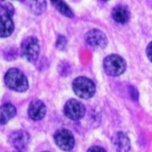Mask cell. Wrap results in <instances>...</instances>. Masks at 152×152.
<instances>
[{
	"label": "cell",
	"instance_id": "6da1fadb",
	"mask_svg": "<svg viewBox=\"0 0 152 152\" xmlns=\"http://www.w3.org/2000/svg\"><path fill=\"white\" fill-rule=\"evenodd\" d=\"M4 83L9 89L16 92H25L29 88L27 78L18 69L13 68L6 72Z\"/></svg>",
	"mask_w": 152,
	"mask_h": 152
},
{
	"label": "cell",
	"instance_id": "7a4b0ae2",
	"mask_svg": "<svg viewBox=\"0 0 152 152\" xmlns=\"http://www.w3.org/2000/svg\"><path fill=\"white\" fill-rule=\"evenodd\" d=\"M73 90L77 96L82 99H90L96 93L95 83L84 76H80L73 81Z\"/></svg>",
	"mask_w": 152,
	"mask_h": 152
},
{
	"label": "cell",
	"instance_id": "3957f363",
	"mask_svg": "<svg viewBox=\"0 0 152 152\" xmlns=\"http://www.w3.org/2000/svg\"><path fill=\"white\" fill-rule=\"evenodd\" d=\"M103 69L107 75L117 77L124 73L126 62L119 55H108L103 61Z\"/></svg>",
	"mask_w": 152,
	"mask_h": 152
},
{
	"label": "cell",
	"instance_id": "277c9868",
	"mask_svg": "<svg viewBox=\"0 0 152 152\" xmlns=\"http://www.w3.org/2000/svg\"><path fill=\"white\" fill-rule=\"evenodd\" d=\"M21 56L28 62L37 61L40 53V45L37 38L29 37L23 40L20 46Z\"/></svg>",
	"mask_w": 152,
	"mask_h": 152
},
{
	"label": "cell",
	"instance_id": "5b68a950",
	"mask_svg": "<svg viewBox=\"0 0 152 152\" xmlns=\"http://www.w3.org/2000/svg\"><path fill=\"white\" fill-rule=\"evenodd\" d=\"M56 145L64 151H70L75 146V137L70 131L66 129H60L54 134Z\"/></svg>",
	"mask_w": 152,
	"mask_h": 152
},
{
	"label": "cell",
	"instance_id": "8992f818",
	"mask_svg": "<svg viewBox=\"0 0 152 152\" xmlns=\"http://www.w3.org/2000/svg\"><path fill=\"white\" fill-rule=\"evenodd\" d=\"M64 113L68 118L73 121H78L85 116L86 107L80 102L75 99H70L64 105Z\"/></svg>",
	"mask_w": 152,
	"mask_h": 152
},
{
	"label": "cell",
	"instance_id": "52a82bcc",
	"mask_svg": "<svg viewBox=\"0 0 152 152\" xmlns=\"http://www.w3.org/2000/svg\"><path fill=\"white\" fill-rule=\"evenodd\" d=\"M85 40L86 43L93 48H105L107 39L105 33L98 29H92L86 34Z\"/></svg>",
	"mask_w": 152,
	"mask_h": 152
},
{
	"label": "cell",
	"instance_id": "ba28073f",
	"mask_svg": "<svg viewBox=\"0 0 152 152\" xmlns=\"http://www.w3.org/2000/svg\"><path fill=\"white\" fill-rule=\"evenodd\" d=\"M10 145L17 151H26L30 143V135L25 130H16L9 137Z\"/></svg>",
	"mask_w": 152,
	"mask_h": 152
},
{
	"label": "cell",
	"instance_id": "9c48e42d",
	"mask_svg": "<svg viewBox=\"0 0 152 152\" xmlns=\"http://www.w3.org/2000/svg\"><path fill=\"white\" fill-rule=\"evenodd\" d=\"M13 15L1 9L0 12V36L5 38L10 37L14 31L15 24L12 20Z\"/></svg>",
	"mask_w": 152,
	"mask_h": 152
},
{
	"label": "cell",
	"instance_id": "30bf717a",
	"mask_svg": "<svg viewBox=\"0 0 152 152\" xmlns=\"http://www.w3.org/2000/svg\"><path fill=\"white\" fill-rule=\"evenodd\" d=\"M47 108L45 104L40 100H33L28 107V115L34 121L42 120L45 117Z\"/></svg>",
	"mask_w": 152,
	"mask_h": 152
},
{
	"label": "cell",
	"instance_id": "8fae6325",
	"mask_svg": "<svg viewBox=\"0 0 152 152\" xmlns=\"http://www.w3.org/2000/svg\"><path fill=\"white\" fill-rule=\"evenodd\" d=\"M114 149L117 152H129L131 145L129 138L123 132L116 133L112 139Z\"/></svg>",
	"mask_w": 152,
	"mask_h": 152
},
{
	"label": "cell",
	"instance_id": "7c38bea8",
	"mask_svg": "<svg viewBox=\"0 0 152 152\" xmlns=\"http://www.w3.org/2000/svg\"><path fill=\"white\" fill-rule=\"evenodd\" d=\"M112 16L115 21L118 24H125L130 18V12L126 6L119 4L114 7L112 12Z\"/></svg>",
	"mask_w": 152,
	"mask_h": 152
},
{
	"label": "cell",
	"instance_id": "4fadbf2b",
	"mask_svg": "<svg viewBox=\"0 0 152 152\" xmlns=\"http://www.w3.org/2000/svg\"><path fill=\"white\" fill-rule=\"evenodd\" d=\"M16 108L12 104L6 103L1 107V118L0 124L2 125L6 124L9 121L12 119L16 115Z\"/></svg>",
	"mask_w": 152,
	"mask_h": 152
},
{
	"label": "cell",
	"instance_id": "5bb4252c",
	"mask_svg": "<svg viewBox=\"0 0 152 152\" xmlns=\"http://www.w3.org/2000/svg\"><path fill=\"white\" fill-rule=\"evenodd\" d=\"M51 2L54 5L55 8L64 16L70 17V18L74 16V14L71 11L70 8L64 2H63V1H51Z\"/></svg>",
	"mask_w": 152,
	"mask_h": 152
},
{
	"label": "cell",
	"instance_id": "9a60e30c",
	"mask_svg": "<svg viewBox=\"0 0 152 152\" xmlns=\"http://www.w3.org/2000/svg\"><path fill=\"white\" fill-rule=\"evenodd\" d=\"M31 3L30 4L31 10L35 14H41L45 10L46 8V2L45 1H31Z\"/></svg>",
	"mask_w": 152,
	"mask_h": 152
},
{
	"label": "cell",
	"instance_id": "2e32d148",
	"mask_svg": "<svg viewBox=\"0 0 152 152\" xmlns=\"http://www.w3.org/2000/svg\"><path fill=\"white\" fill-rule=\"evenodd\" d=\"M66 43H67L66 38L64 36H60L58 38V40H57L56 46H57V48L59 50H64V48H65Z\"/></svg>",
	"mask_w": 152,
	"mask_h": 152
},
{
	"label": "cell",
	"instance_id": "e0dca14e",
	"mask_svg": "<svg viewBox=\"0 0 152 152\" xmlns=\"http://www.w3.org/2000/svg\"><path fill=\"white\" fill-rule=\"evenodd\" d=\"M146 55L149 60L152 63V42L151 43H149V45L147 46Z\"/></svg>",
	"mask_w": 152,
	"mask_h": 152
},
{
	"label": "cell",
	"instance_id": "ac0fdd59",
	"mask_svg": "<svg viewBox=\"0 0 152 152\" xmlns=\"http://www.w3.org/2000/svg\"><path fill=\"white\" fill-rule=\"evenodd\" d=\"M87 152H107L103 148L100 146H91V148H89V150L87 151Z\"/></svg>",
	"mask_w": 152,
	"mask_h": 152
},
{
	"label": "cell",
	"instance_id": "d6986e66",
	"mask_svg": "<svg viewBox=\"0 0 152 152\" xmlns=\"http://www.w3.org/2000/svg\"><path fill=\"white\" fill-rule=\"evenodd\" d=\"M15 152H26V151H17V150H15Z\"/></svg>",
	"mask_w": 152,
	"mask_h": 152
}]
</instances>
